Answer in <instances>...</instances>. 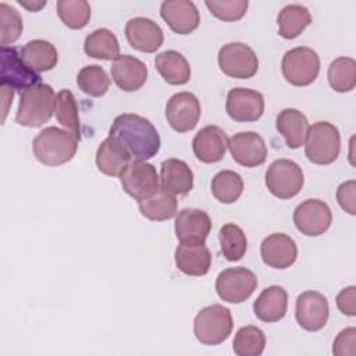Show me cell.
<instances>
[{
  "label": "cell",
  "mask_w": 356,
  "mask_h": 356,
  "mask_svg": "<svg viewBox=\"0 0 356 356\" xmlns=\"http://www.w3.org/2000/svg\"><path fill=\"white\" fill-rule=\"evenodd\" d=\"M108 136L117 138L135 161H146L160 150V135L154 125L145 117L124 113L114 118Z\"/></svg>",
  "instance_id": "6da1fadb"
},
{
  "label": "cell",
  "mask_w": 356,
  "mask_h": 356,
  "mask_svg": "<svg viewBox=\"0 0 356 356\" xmlns=\"http://www.w3.org/2000/svg\"><path fill=\"white\" fill-rule=\"evenodd\" d=\"M79 139L57 127L40 131L32 142V150L38 161L49 167H57L71 161L78 150Z\"/></svg>",
  "instance_id": "7a4b0ae2"
},
{
  "label": "cell",
  "mask_w": 356,
  "mask_h": 356,
  "mask_svg": "<svg viewBox=\"0 0 356 356\" xmlns=\"http://www.w3.org/2000/svg\"><path fill=\"white\" fill-rule=\"evenodd\" d=\"M56 106V95L50 85L36 83L21 93L15 122L22 127L38 128L47 122Z\"/></svg>",
  "instance_id": "3957f363"
},
{
  "label": "cell",
  "mask_w": 356,
  "mask_h": 356,
  "mask_svg": "<svg viewBox=\"0 0 356 356\" xmlns=\"http://www.w3.org/2000/svg\"><path fill=\"white\" fill-rule=\"evenodd\" d=\"M303 145L305 154L309 161L318 165L331 164L339 156V131L328 121H317L309 127Z\"/></svg>",
  "instance_id": "277c9868"
},
{
  "label": "cell",
  "mask_w": 356,
  "mask_h": 356,
  "mask_svg": "<svg viewBox=\"0 0 356 356\" xmlns=\"http://www.w3.org/2000/svg\"><path fill=\"white\" fill-rule=\"evenodd\" d=\"M234 321L231 310L222 305L203 307L193 320V332L196 339L209 346L222 343L232 332Z\"/></svg>",
  "instance_id": "5b68a950"
},
{
  "label": "cell",
  "mask_w": 356,
  "mask_h": 356,
  "mask_svg": "<svg viewBox=\"0 0 356 356\" xmlns=\"http://www.w3.org/2000/svg\"><path fill=\"white\" fill-rule=\"evenodd\" d=\"M281 71L286 82L293 86H307L316 81L320 72L318 54L306 46L288 50L281 61Z\"/></svg>",
  "instance_id": "8992f818"
},
{
  "label": "cell",
  "mask_w": 356,
  "mask_h": 356,
  "mask_svg": "<svg viewBox=\"0 0 356 356\" xmlns=\"http://www.w3.org/2000/svg\"><path fill=\"white\" fill-rule=\"evenodd\" d=\"M264 181L273 196L291 199L303 188L305 177L299 164L288 159H278L268 165Z\"/></svg>",
  "instance_id": "52a82bcc"
},
{
  "label": "cell",
  "mask_w": 356,
  "mask_h": 356,
  "mask_svg": "<svg viewBox=\"0 0 356 356\" xmlns=\"http://www.w3.org/2000/svg\"><path fill=\"white\" fill-rule=\"evenodd\" d=\"M257 288L256 274L245 267H229L216 278V291L220 299L228 303H242Z\"/></svg>",
  "instance_id": "ba28073f"
},
{
  "label": "cell",
  "mask_w": 356,
  "mask_h": 356,
  "mask_svg": "<svg viewBox=\"0 0 356 356\" xmlns=\"http://www.w3.org/2000/svg\"><path fill=\"white\" fill-rule=\"evenodd\" d=\"M218 67L227 76L249 79L259 70V58L248 44L231 42L218 50Z\"/></svg>",
  "instance_id": "9c48e42d"
},
{
  "label": "cell",
  "mask_w": 356,
  "mask_h": 356,
  "mask_svg": "<svg viewBox=\"0 0 356 356\" xmlns=\"http://www.w3.org/2000/svg\"><path fill=\"white\" fill-rule=\"evenodd\" d=\"M0 58H1V68H0L1 86L24 92L32 85H36L40 82V75L32 71L25 64L17 47L1 46Z\"/></svg>",
  "instance_id": "30bf717a"
},
{
  "label": "cell",
  "mask_w": 356,
  "mask_h": 356,
  "mask_svg": "<svg viewBox=\"0 0 356 356\" xmlns=\"http://www.w3.org/2000/svg\"><path fill=\"white\" fill-rule=\"evenodd\" d=\"M121 186L127 195L139 200L159 191V174L156 167L146 161H131L120 175Z\"/></svg>",
  "instance_id": "8fae6325"
},
{
  "label": "cell",
  "mask_w": 356,
  "mask_h": 356,
  "mask_svg": "<svg viewBox=\"0 0 356 356\" xmlns=\"http://www.w3.org/2000/svg\"><path fill=\"white\" fill-rule=\"evenodd\" d=\"M293 222L306 236H320L328 231L332 214L328 204L320 199H307L293 210Z\"/></svg>",
  "instance_id": "7c38bea8"
},
{
  "label": "cell",
  "mask_w": 356,
  "mask_h": 356,
  "mask_svg": "<svg viewBox=\"0 0 356 356\" xmlns=\"http://www.w3.org/2000/svg\"><path fill=\"white\" fill-rule=\"evenodd\" d=\"M200 113V102L191 92L175 93L165 104V118L170 127L179 134L192 131L197 125Z\"/></svg>",
  "instance_id": "4fadbf2b"
},
{
  "label": "cell",
  "mask_w": 356,
  "mask_h": 356,
  "mask_svg": "<svg viewBox=\"0 0 356 356\" xmlns=\"http://www.w3.org/2000/svg\"><path fill=\"white\" fill-rule=\"evenodd\" d=\"M330 316L327 298L317 291L302 292L296 298L295 317L298 324L306 331H320L325 327Z\"/></svg>",
  "instance_id": "5bb4252c"
},
{
  "label": "cell",
  "mask_w": 356,
  "mask_h": 356,
  "mask_svg": "<svg viewBox=\"0 0 356 356\" xmlns=\"http://www.w3.org/2000/svg\"><path fill=\"white\" fill-rule=\"evenodd\" d=\"M225 111L236 122L257 121L264 113V97L253 89L234 88L227 95Z\"/></svg>",
  "instance_id": "9a60e30c"
},
{
  "label": "cell",
  "mask_w": 356,
  "mask_h": 356,
  "mask_svg": "<svg viewBox=\"0 0 356 356\" xmlns=\"http://www.w3.org/2000/svg\"><path fill=\"white\" fill-rule=\"evenodd\" d=\"M228 149L232 159L243 167L252 168L261 165L267 159V146L264 139L253 132H238L228 140Z\"/></svg>",
  "instance_id": "2e32d148"
},
{
  "label": "cell",
  "mask_w": 356,
  "mask_h": 356,
  "mask_svg": "<svg viewBox=\"0 0 356 356\" xmlns=\"http://www.w3.org/2000/svg\"><path fill=\"white\" fill-rule=\"evenodd\" d=\"M174 228L181 243H204L211 231V220L206 211L186 207L178 211Z\"/></svg>",
  "instance_id": "e0dca14e"
},
{
  "label": "cell",
  "mask_w": 356,
  "mask_h": 356,
  "mask_svg": "<svg viewBox=\"0 0 356 356\" xmlns=\"http://www.w3.org/2000/svg\"><path fill=\"white\" fill-rule=\"evenodd\" d=\"M260 254L266 266L277 270H285L296 261L298 248L289 235L275 232L263 239L260 245Z\"/></svg>",
  "instance_id": "ac0fdd59"
},
{
  "label": "cell",
  "mask_w": 356,
  "mask_h": 356,
  "mask_svg": "<svg viewBox=\"0 0 356 356\" xmlns=\"http://www.w3.org/2000/svg\"><path fill=\"white\" fill-rule=\"evenodd\" d=\"M160 15L178 35L193 32L200 24V15L193 1L165 0L160 6Z\"/></svg>",
  "instance_id": "d6986e66"
},
{
  "label": "cell",
  "mask_w": 356,
  "mask_h": 356,
  "mask_svg": "<svg viewBox=\"0 0 356 356\" xmlns=\"http://www.w3.org/2000/svg\"><path fill=\"white\" fill-rule=\"evenodd\" d=\"M227 134L217 125L203 127L192 140L196 159L202 163H218L224 159L228 147Z\"/></svg>",
  "instance_id": "ffe728a7"
},
{
  "label": "cell",
  "mask_w": 356,
  "mask_h": 356,
  "mask_svg": "<svg viewBox=\"0 0 356 356\" xmlns=\"http://www.w3.org/2000/svg\"><path fill=\"white\" fill-rule=\"evenodd\" d=\"M125 38L131 47L143 53H154L164 40L157 22L146 17H135L125 25Z\"/></svg>",
  "instance_id": "44dd1931"
},
{
  "label": "cell",
  "mask_w": 356,
  "mask_h": 356,
  "mask_svg": "<svg viewBox=\"0 0 356 356\" xmlns=\"http://www.w3.org/2000/svg\"><path fill=\"white\" fill-rule=\"evenodd\" d=\"M111 78L124 92H135L140 89L147 79V67L139 58L122 54L114 60L111 65Z\"/></svg>",
  "instance_id": "7402d4cb"
},
{
  "label": "cell",
  "mask_w": 356,
  "mask_h": 356,
  "mask_svg": "<svg viewBox=\"0 0 356 356\" xmlns=\"http://www.w3.org/2000/svg\"><path fill=\"white\" fill-rule=\"evenodd\" d=\"M174 260L179 271L192 277L206 275L211 267V253L204 243H179Z\"/></svg>",
  "instance_id": "603a6c76"
},
{
  "label": "cell",
  "mask_w": 356,
  "mask_h": 356,
  "mask_svg": "<svg viewBox=\"0 0 356 356\" xmlns=\"http://www.w3.org/2000/svg\"><path fill=\"white\" fill-rule=\"evenodd\" d=\"M131 160L127 147L114 136L106 138L96 150V165L100 172L108 177H120Z\"/></svg>",
  "instance_id": "cb8c5ba5"
},
{
  "label": "cell",
  "mask_w": 356,
  "mask_h": 356,
  "mask_svg": "<svg viewBox=\"0 0 356 356\" xmlns=\"http://www.w3.org/2000/svg\"><path fill=\"white\" fill-rule=\"evenodd\" d=\"M161 188L172 195H186L193 188V172L179 159H167L160 165Z\"/></svg>",
  "instance_id": "d4e9b609"
},
{
  "label": "cell",
  "mask_w": 356,
  "mask_h": 356,
  "mask_svg": "<svg viewBox=\"0 0 356 356\" xmlns=\"http://www.w3.org/2000/svg\"><path fill=\"white\" fill-rule=\"evenodd\" d=\"M288 307V293L282 286L271 285L261 291L253 303L256 317L264 323L280 321Z\"/></svg>",
  "instance_id": "484cf974"
},
{
  "label": "cell",
  "mask_w": 356,
  "mask_h": 356,
  "mask_svg": "<svg viewBox=\"0 0 356 356\" xmlns=\"http://www.w3.org/2000/svg\"><path fill=\"white\" fill-rule=\"evenodd\" d=\"M275 128L284 136L288 147L298 149L305 143L309 122L302 111L296 108H284L277 115Z\"/></svg>",
  "instance_id": "4316f807"
},
{
  "label": "cell",
  "mask_w": 356,
  "mask_h": 356,
  "mask_svg": "<svg viewBox=\"0 0 356 356\" xmlns=\"http://www.w3.org/2000/svg\"><path fill=\"white\" fill-rule=\"evenodd\" d=\"M154 65L161 78L170 85H185L191 79L188 60L177 50H165L154 58Z\"/></svg>",
  "instance_id": "83f0119b"
},
{
  "label": "cell",
  "mask_w": 356,
  "mask_h": 356,
  "mask_svg": "<svg viewBox=\"0 0 356 356\" xmlns=\"http://www.w3.org/2000/svg\"><path fill=\"white\" fill-rule=\"evenodd\" d=\"M21 57L25 64L35 72L50 71L58 61V53L54 44L43 39L28 42L21 50Z\"/></svg>",
  "instance_id": "f1b7e54d"
},
{
  "label": "cell",
  "mask_w": 356,
  "mask_h": 356,
  "mask_svg": "<svg viewBox=\"0 0 356 356\" xmlns=\"http://www.w3.org/2000/svg\"><path fill=\"white\" fill-rule=\"evenodd\" d=\"M139 211L143 217L150 221H164L170 220L177 214L178 200L175 195L159 188L152 196L138 202Z\"/></svg>",
  "instance_id": "f546056e"
},
{
  "label": "cell",
  "mask_w": 356,
  "mask_h": 356,
  "mask_svg": "<svg viewBox=\"0 0 356 356\" xmlns=\"http://www.w3.org/2000/svg\"><path fill=\"white\" fill-rule=\"evenodd\" d=\"M83 50L89 57L99 60H115L120 57L118 39L107 28H99L90 32L85 38Z\"/></svg>",
  "instance_id": "4dcf8cb0"
},
{
  "label": "cell",
  "mask_w": 356,
  "mask_h": 356,
  "mask_svg": "<svg viewBox=\"0 0 356 356\" xmlns=\"http://www.w3.org/2000/svg\"><path fill=\"white\" fill-rule=\"evenodd\" d=\"M277 22L278 33L284 39H295L312 24V14L305 6L288 4L280 11Z\"/></svg>",
  "instance_id": "1f68e13d"
},
{
  "label": "cell",
  "mask_w": 356,
  "mask_h": 356,
  "mask_svg": "<svg viewBox=\"0 0 356 356\" xmlns=\"http://www.w3.org/2000/svg\"><path fill=\"white\" fill-rule=\"evenodd\" d=\"M243 191L242 177L231 170H222L217 172L211 179L213 196L225 204L235 203Z\"/></svg>",
  "instance_id": "d6a6232c"
},
{
  "label": "cell",
  "mask_w": 356,
  "mask_h": 356,
  "mask_svg": "<svg viewBox=\"0 0 356 356\" xmlns=\"http://www.w3.org/2000/svg\"><path fill=\"white\" fill-rule=\"evenodd\" d=\"M328 83L339 92H350L356 85V61L352 57H338L328 67Z\"/></svg>",
  "instance_id": "836d02e7"
},
{
  "label": "cell",
  "mask_w": 356,
  "mask_h": 356,
  "mask_svg": "<svg viewBox=\"0 0 356 356\" xmlns=\"http://www.w3.org/2000/svg\"><path fill=\"white\" fill-rule=\"evenodd\" d=\"M54 114L57 121L65 128V131L74 134L78 139H81L78 104L71 90L63 89L56 95Z\"/></svg>",
  "instance_id": "e575fe53"
},
{
  "label": "cell",
  "mask_w": 356,
  "mask_h": 356,
  "mask_svg": "<svg viewBox=\"0 0 356 356\" xmlns=\"http://www.w3.org/2000/svg\"><path fill=\"white\" fill-rule=\"evenodd\" d=\"M218 241H220L222 256L228 261L241 260L248 250L246 235L243 229L236 224H232V222L224 224L220 228Z\"/></svg>",
  "instance_id": "d590c367"
},
{
  "label": "cell",
  "mask_w": 356,
  "mask_h": 356,
  "mask_svg": "<svg viewBox=\"0 0 356 356\" xmlns=\"http://www.w3.org/2000/svg\"><path fill=\"white\" fill-rule=\"evenodd\" d=\"M264 348V332L256 325L241 327L234 337L232 349L238 356H260Z\"/></svg>",
  "instance_id": "8d00e7d4"
},
{
  "label": "cell",
  "mask_w": 356,
  "mask_h": 356,
  "mask_svg": "<svg viewBox=\"0 0 356 356\" xmlns=\"http://www.w3.org/2000/svg\"><path fill=\"white\" fill-rule=\"evenodd\" d=\"M76 83L83 93L92 97H100L107 93L110 88V78L104 68L92 64L81 68L76 76Z\"/></svg>",
  "instance_id": "74e56055"
},
{
  "label": "cell",
  "mask_w": 356,
  "mask_h": 356,
  "mask_svg": "<svg viewBox=\"0 0 356 356\" xmlns=\"http://www.w3.org/2000/svg\"><path fill=\"white\" fill-rule=\"evenodd\" d=\"M57 14L70 29H82L88 25L92 13L85 0H60L57 1Z\"/></svg>",
  "instance_id": "f35d334b"
},
{
  "label": "cell",
  "mask_w": 356,
  "mask_h": 356,
  "mask_svg": "<svg viewBox=\"0 0 356 356\" xmlns=\"http://www.w3.org/2000/svg\"><path fill=\"white\" fill-rule=\"evenodd\" d=\"M0 21H1V38H0V43L1 46H7L14 43L21 32H22V18L19 15V13L6 4L1 3L0 4Z\"/></svg>",
  "instance_id": "ab89813d"
},
{
  "label": "cell",
  "mask_w": 356,
  "mask_h": 356,
  "mask_svg": "<svg viewBox=\"0 0 356 356\" xmlns=\"http://www.w3.org/2000/svg\"><path fill=\"white\" fill-rule=\"evenodd\" d=\"M209 11L218 19L232 22L241 19L248 10V0H206Z\"/></svg>",
  "instance_id": "60d3db41"
},
{
  "label": "cell",
  "mask_w": 356,
  "mask_h": 356,
  "mask_svg": "<svg viewBox=\"0 0 356 356\" xmlns=\"http://www.w3.org/2000/svg\"><path fill=\"white\" fill-rule=\"evenodd\" d=\"M356 328L355 327H349L342 330L334 343H332V353L337 356H355L356 349Z\"/></svg>",
  "instance_id": "b9f144b4"
},
{
  "label": "cell",
  "mask_w": 356,
  "mask_h": 356,
  "mask_svg": "<svg viewBox=\"0 0 356 356\" xmlns=\"http://www.w3.org/2000/svg\"><path fill=\"white\" fill-rule=\"evenodd\" d=\"M356 182L353 179L342 182L337 189V200L342 210L355 216L356 214Z\"/></svg>",
  "instance_id": "7bdbcfd3"
},
{
  "label": "cell",
  "mask_w": 356,
  "mask_h": 356,
  "mask_svg": "<svg viewBox=\"0 0 356 356\" xmlns=\"http://www.w3.org/2000/svg\"><path fill=\"white\" fill-rule=\"evenodd\" d=\"M355 298H356V288L353 285L343 288L337 295V306H338L339 312L346 316H355L356 314Z\"/></svg>",
  "instance_id": "ee69618b"
},
{
  "label": "cell",
  "mask_w": 356,
  "mask_h": 356,
  "mask_svg": "<svg viewBox=\"0 0 356 356\" xmlns=\"http://www.w3.org/2000/svg\"><path fill=\"white\" fill-rule=\"evenodd\" d=\"M18 3L22 6V7H25L26 10H29V11H39L42 7H44L46 6V0L44 1H25V0H18Z\"/></svg>",
  "instance_id": "f6af8a7d"
}]
</instances>
